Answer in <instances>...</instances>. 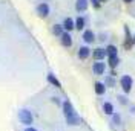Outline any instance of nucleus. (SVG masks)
Returning a JSON list of instances; mask_svg holds the SVG:
<instances>
[{
  "label": "nucleus",
  "mask_w": 135,
  "mask_h": 131,
  "mask_svg": "<svg viewBox=\"0 0 135 131\" xmlns=\"http://www.w3.org/2000/svg\"><path fill=\"white\" fill-rule=\"evenodd\" d=\"M89 6V0H77L75 2V9L78 12H84Z\"/></svg>",
  "instance_id": "9b49d317"
},
{
  "label": "nucleus",
  "mask_w": 135,
  "mask_h": 131,
  "mask_svg": "<svg viewBox=\"0 0 135 131\" xmlns=\"http://www.w3.org/2000/svg\"><path fill=\"white\" fill-rule=\"evenodd\" d=\"M118 99H120V104H124V105L127 104V98H126V96H123V95H120V96H118Z\"/></svg>",
  "instance_id": "5701e85b"
},
{
  "label": "nucleus",
  "mask_w": 135,
  "mask_h": 131,
  "mask_svg": "<svg viewBox=\"0 0 135 131\" xmlns=\"http://www.w3.org/2000/svg\"><path fill=\"white\" fill-rule=\"evenodd\" d=\"M91 2V5L94 6V9H100L101 8V2L100 0H89Z\"/></svg>",
  "instance_id": "412c9836"
},
{
  "label": "nucleus",
  "mask_w": 135,
  "mask_h": 131,
  "mask_svg": "<svg viewBox=\"0 0 135 131\" xmlns=\"http://www.w3.org/2000/svg\"><path fill=\"white\" fill-rule=\"evenodd\" d=\"M123 2H124V3H132L134 0H123Z\"/></svg>",
  "instance_id": "a878e982"
},
{
  "label": "nucleus",
  "mask_w": 135,
  "mask_h": 131,
  "mask_svg": "<svg viewBox=\"0 0 135 131\" xmlns=\"http://www.w3.org/2000/svg\"><path fill=\"white\" fill-rule=\"evenodd\" d=\"M104 85H106V87H115V79H114V76H108L106 81H104Z\"/></svg>",
  "instance_id": "aec40b11"
},
{
  "label": "nucleus",
  "mask_w": 135,
  "mask_h": 131,
  "mask_svg": "<svg viewBox=\"0 0 135 131\" xmlns=\"http://www.w3.org/2000/svg\"><path fill=\"white\" fill-rule=\"evenodd\" d=\"M95 93L101 96V95H104V91H106V85H104V82H95Z\"/></svg>",
  "instance_id": "4468645a"
},
{
  "label": "nucleus",
  "mask_w": 135,
  "mask_h": 131,
  "mask_svg": "<svg viewBox=\"0 0 135 131\" xmlns=\"http://www.w3.org/2000/svg\"><path fill=\"white\" fill-rule=\"evenodd\" d=\"M91 55H92V50L89 49V46H81L78 49V58L80 59H88Z\"/></svg>",
  "instance_id": "1a4fd4ad"
},
{
  "label": "nucleus",
  "mask_w": 135,
  "mask_h": 131,
  "mask_svg": "<svg viewBox=\"0 0 135 131\" xmlns=\"http://www.w3.org/2000/svg\"><path fill=\"white\" fill-rule=\"evenodd\" d=\"M100 2H101V3H103V2H108V0H100Z\"/></svg>",
  "instance_id": "bb28decb"
},
{
  "label": "nucleus",
  "mask_w": 135,
  "mask_h": 131,
  "mask_svg": "<svg viewBox=\"0 0 135 131\" xmlns=\"http://www.w3.org/2000/svg\"><path fill=\"white\" fill-rule=\"evenodd\" d=\"M63 113H65L66 122L69 123V125H78V123H80V119H78V116L75 114L74 107H72V104H71L69 101H65V102H63Z\"/></svg>",
  "instance_id": "f257e3e1"
},
{
  "label": "nucleus",
  "mask_w": 135,
  "mask_h": 131,
  "mask_svg": "<svg viewBox=\"0 0 135 131\" xmlns=\"http://www.w3.org/2000/svg\"><path fill=\"white\" fill-rule=\"evenodd\" d=\"M84 26H86V20H84L83 17H77V20H75V29H78V31H83Z\"/></svg>",
  "instance_id": "a211bd4d"
},
{
  "label": "nucleus",
  "mask_w": 135,
  "mask_h": 131,
  "mask_svg": "<svg viewBox=\"0 0 135 131\" xmlns=\"http://www.w3.org/2000/svg\"><path fill=\"white\" fill-rule=\"evenodd\" d=\"M18 119H20V122L23 123V125H26V127H31V123H32V121H34L32 113H31L29 110H26V108H23V110L18 111Z\"/></svg>",
  "instance_id": "f03ea898"
},
{
  "label": "nucleus",
  "mask_w": 135,
  "mask_h": 131,
  "mask_svg": "<svg viewBox=\"0 0 135 131\" xmlns=\"http://www.w3.org/2000/svg\"><path fill=\"white\" fill-rule=\"evenodd\" d=\"M132 46H134V35L131 34L129 26L124 25V41H123V47H124V50H131Z\"/></svg>",
  "instance_id": "7ed1b4c3"
},
{
  "label": "nucleus",
  "mask_w": 135,
  "mask_h": 131,
  "mask_svg": "<svg viewBox=\"0 0 135 131\" xmlns=\"http://www.w3.org/2000/svg\"><path fill=\"white\" fill-rule=\"evenodd\" d=\"M134 44H135V35H134Z\"/></svg>",
  "instance_id": "cd10ccee"
},
{
  "label": "nucleus",
  "mask_w": 135,
  "mask_h": 131,
  "mask_svg": "<svg viewBox=\"0 0 135 131\" xmlns=\"http://www.w3.org/2000/svg\"><path fill=\"white\" fill-rule=\"evenodd\" d=\"M52 101L55 102V104H60V101H59V98H52Z\"/></svg>",
  "instance_id": "393cba45"
},
{
  "label": "nucleus",
  "mask_w": 135,
  "mask_h": 131,
  "mask_svg": "<svg viewBox=\"0 0 135 131\" xmlns=\"http://www.w3.org/2000/svg\"><path fill=\"white\" fill-rule=\"evenodd\" d=\"M83 41L88 43V44L94 43V41H95V34H94L91 29H86V31L83 32Z\"/></svg>",
  "instance_id": "9d476101"
},
{
  "label": "nucleus",
  "mask_w": 135,
  "mask_h": 131,
  "mask_svg": "<svg viewBox=\"0 0 135 131\" xmlns=\"http://www.w3.org/2000/svg\"><path fill=\"white\" fill-rule=\"evenodd\" d=\"M108 63H109L110 69H117L118 64H120V58L118 57H109L108 58Z\"/></svg>",
  "instance_id": "f3484780"
},
{
  "label": "nucleus",
  "mask_w": 135,
  "mask_h": 131,
  "mask_svg": "<svg viewBox=\"0 0 135 131\" xmlns=\"http://www.w3.org/2000/svg\"><path fill=\"white\" fill-rule=\"evenodd\" d=\"M48 82H49V84H52L54 87H57V89H60V87H61L60 81L57 79V78H55V75H52V73L48 75Z\"/></svg>",
  "instance_id": "dca6fc26"
},
{
  "label": "nucleus",
  "mask_w": 135,
  "mask_h": 131,
  "mask_svg": "<svg viewBox=\"0 0 135 131\" xmlns=\"http://www.w3.org/2000/svg\"><path fill=\"white\" fill-rule=\"evenodd\" d=\"M37 14L42 17V18H46V17L49 15V5L48 3H40L37 6Z\"/></svg>",
  "instance_id": "0eeeda50"
},
{
  "label": "nucleus",
  "mask_w": 135,
  "mask_h": 131,
  "mask_svg": "<svg viewBox=\"0 0 135 131\" xmlns=\"http://www.w3.org/2000/svg\"><path fill=\"white\" fill-rule=\"evenodd\" d=\"M106 55H108V58H109V57H118V49H117V46L109 44V46L106 47Z\"/></svg>",
  "instance_id": "ddd939ff"
},
{
  "label": "nucleus",
  "mask_w": 135,
  "mask_h": 131,
  "mask_svg": "<svg viewBox=\"0 0 135 131\" xmlns=\"http://www.w3.org/2000/svg\"><path fill=\"white\" fill-rule=\"evenodd\" d=\"M92 57L95 61H103L104 58L108 57L106 55V49H101V47H97V49L92 50Z\"/></svg>",
  "instance_id": "6e6552de"
},
{
  "label": "nucleus",
  "mask_w": 135,
  "mask_h": 131,
  "mask_svg": "<svg viewBox=\"0 0 135 131\" xmlns=\"http://www.w3.org/2000/svg\"><path fill=\"white\" fill-rule=\"evenodd\" d=\"M112 119H114V123H115V125H120V123H121V119H120V116H118L117 113L112 114Z\"/></svg>",
  "instance_id": "4be33fe9"
},
{
  "label": "nucleus",
  "mask_w": 135,
  "mask_h": 131,
  "mask_svg": "<svg viewBox=\"0 0 135 131\" xmlns=\"http://www.w3.org/2000/svg\"><path fill=\"white\" fill-rule=\"evenodd\" d=\"M63 29H65L66 32L72 31V29H75V21H74V20H72L71 17L65 18V21H63Z\"/></svg>",
  "instance_id": "f8f14e48"
},
{
  "label": "nucleus",
  "mask_w": 135,
  "mask_h": 131,
  "mask_svg": "<svg viewBox=\"0 0 135 131\" xmlns=\"http://www.w3.org/2000/svg\"><path fill=\"white\" fill-rule=\"evenodd\" d=\"M104 70H106V64L103 63V61H95L92 64V72H94V75H103L104 73Z\"/></svg>",
  "instance_id": "39448f33"
},
{
  "label": "nucleus",
  "mask_w": 135,
  "mask_h": 131,
  "mask_svg": "<svg viewBox=\"0 0 135 131\" xmlns=\"http://www.w3.org/2000/svg\"><path fill=\"white\" fill-rule=\"evenodd\" d=\"M103 111H104L108 116L114 114L115 111H114V105H112V102H104V104H103Z\"/></svg>",
  "instance_id": "2eb2a0df"
},
{
  "label": "nucleus",
  "mask_w": 135,
  "mask_h": 131,
  "mask_svg": "<svg viewBox=\"0 0 135 131\" xmlns=\"http://www.w3.org/2000/svg\"><path fill=\"white\" fill-rule=\"evenodd\" d=\"M25 131H37V130H35V128H32V127H28Z\"/></svg>",
  "instance_id": "b1692460"
},
{
  "label": "nucleus",
  "mask_w": 135,
  "mask_h": 131,
  "mask_svg": "<svg viewBox=\"0 0 135 131\" xmlns=\"http://www.w3.org/2000/svg\"><path fill=\"white\" fill-rule=\"evenodd\" d=\"M132 84H134V81H132V78L129 76V75H123L121 78H120V85H121V89H123V91L124 93H131V90H132Z\"/></svg>",
  "instance_id": "20e7f679"
},
{
  "label": "nucleus",
  "mask_w": 135,
  "mask_h": 131,
  "mask_svg": "<svg viewBox=\"0 0 135 131\" xmlns=\"http://www.w3.org/2000/svg\"><path fill=\"white\" fill-rule=\"evenodd\" d=\"M65 32V29H63V25H54L52 26V34L55 35V37H60L61 34Z\"/></svg>",
  "instance_id": "6ab92c4d"
},
{
  "label": "nucleus",
  "mask_w": 135,
  "mask_h": 131,
  "mask_svg": "<svg viewBox=\"0 0 135 131\" xmlns=\"http://www.w3.org/2000/svg\"><path fill=\"white\" fill-rule=\"evenodd\" d=\"M60 43H61L63 47H71V46H72V37H71V34L69 32L61 34V35H60Z\"/></svg>",
  "instance_id": "423d86ee"
}]
</instances>
